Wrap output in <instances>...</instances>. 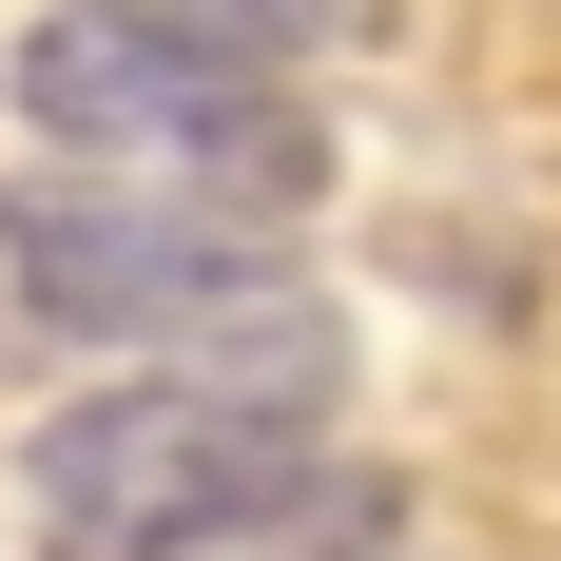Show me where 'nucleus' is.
I'll list each match as a JSON object with an SVG mask.
<instances>
[{"mask_svg": "<svg viewBox=\"0 0 561 561\" xmlns=\"http://www.w3.org/2000/svg\"><path fill=\"white\" fill-rule=\"evenodd\" d=\"M116 20H156V39H214V58H252V78H290V58L330 39V0H116Z\"/></svg>", "mask_w": 561, "mask_h": 561, "instance_id": "obj_5", "label": "nucleus"}, {"mask_svg": "<svg viewBox=\"0 0 561 561\" xmlns=\"http://www.w3.org/2000/svg\"><path fill=\"white\" fill-rule=\"evenodd\" d=\"M20 484L58 504V542H78V561H194V542H232V523L368 504V484H330V465H310V426L194 388V368H136V388L58 407L39 446H20Z\"/></svg>", "mask_w": 561, "mask_h": 561, "instance_id": "obj_1", "label": "nucleus"}, {"mask_svg": "<svg viewBox=\"0 0 561 561\" xmlns=\"http://www.w3.org/2000/svg\"><path fill=\"white\" fill-rule=\"evenodd\" d=\"M0 98L39 116L58 156L214 174V194H252L272 232H290V194H310V116H290V78H252V58H214V39H156V20H116V0H58V20H20Z\"/></svg>", "mask_w": 561, "mask_h": 561, "instance_id": "obj_3", "label": "nucleus"}, {"mask_svg": "<svg viewBox=\"0 0 561 561\" xmlns=\"http://www.w3.org/2000/svg\"><path fill=\"white\" fill-rule=\"evenodd\" d=\"M310 561H426V542H348V523H330V542H310Z\"/></svg>", "mask_w": 561, "mask_h": 561, "instance_id": "obj_6", "label": "nucleus"}, {"mask_svg": "<svg viewBox=\"0 0 561 561\" xmlns=\"http://www.w3.org/2000/svg\"><path fill=\"white\" fill-rule=\"evenodd\" d=\"M156 368H194V388H232V407H272V426H330L348 407V310L330 290H214L194 330H156Z\"/></svg>", "mask_w": 561, "mask_h": 561, "instance_id": "obj_4", "label": "nucleus"}, {"mask_svg": "<svg viewBox=\"0 0 561 561\" xmlns=\"http://www.w3.org/2000/svg\"><path fill=\"white\" fill-rule=\"evenodd\" d=\"M272 272V214L214 194V174H136V156H78V174H20L0 194V290L39 348H156L194 330L214 290Z\"/></svg>", "mask_w": 561, "mask_h": 561, "instance_id": "obj_2", "label": "nucleus"}]
</instances>
